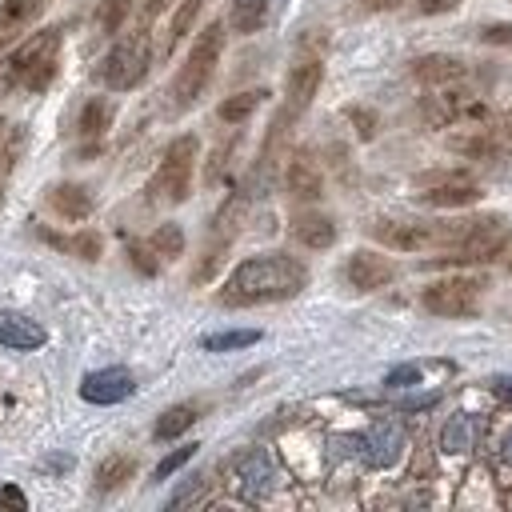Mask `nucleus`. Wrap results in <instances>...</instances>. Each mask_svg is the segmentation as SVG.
Returning <instances> with one entry per match:
<instances>
[{"mask_svg":"<svg viewBox=\"0 0 512 512\" xmlns=\"http://www.w3.org/2000/svg\"><path fill=\"white\" fill-rule=\"evenodd\" d=\"M284 192H288L292 200H304V204L320 200L324 176H320V164H316L308 152H296V156L288 160V168H284Z\"/></svg>","mask_w":512,"mask_h":512,"instance_id":"obj_14","label":"nucleus"},{"mask_svg":"<svg viewBox=\"0 0 512 512\" xmlns=\"http://www.w3.org/2000/svg\"><path fill=\"white\" fill-rule=\"evenodd\" d=\"M52 76H56V56H48V60H40V64H32L24 76H20V84L28 88V92H44L48 84H52Z\"/></svg>","mask_w":512,"mask_h":512,"instance_id":"obj_35","label":"nucleus"},{"mask_svg":"<svg viewBox=\"0 0 512 512\" xmlns=\"http://www.w3.org/2000/svg\"><path fill=\"white\" fill-rule=\"evenodd\" d=\"M344 116L352 120V128H356V136H360V140H372V136H376V128H380V116H376L372 108L352 104V108H344Z\"/></svg>","mask_w":512,"mask_h":512,"instance_id":"obj_36","label":"nucleus"},{"mask_svg":"<svg viewBox=\"0 0 512 512\" xmlns=\"http://www.w3.org/2000/svg\"><path fill=\"white\" fill-rule=\"evenodd\" d=\"M124 256H128V264H132L140 276H156V272H160V256H156L148 244H140V240H132V244L124 248Z\"/></svg>","mask_w":512,"mask_h":512,"instance_id":"obj_34","label":"nucleus"},{"mask_svg":"<svg viewBox=\"0 0 512 512\" xmlns=\"http://www.w3.org/2000/svg\"><path fill=\"white\" fill-rule=\"evenodd\" d=\"M140 8V0H104L100 4V12H96V28L104 32V36H116L124 24H128V16Z\"/></svg>","mask_w":512,"mask_h":512,"instance_id":"obj_30","label":"nucleus"},{"mask_svg":"<svg viewBox=\"0 0 512 512\" xmlns=\"http://www.w3.org/2000/svg\"><path fill=\"white\" fill-rule=\"evenodd\" d=\"M504 264H508V272H512V248H508V256H504Z\"/></svg>","mask_w":512,"mask_h":512,"instance_id":"obj_48","label":"nucleus"},{"mask_svg":"<svg viewBox=\"0 0 512 512\" xmlns=\"http://www.w3.org/2000/svg\"><path fill=\"white\" fill-rule=\"evenodd\" d=\"M0 504H4V508H8V504H12V508H28L24 492H20V488H12V484H8V488H0Z\"/></svg>","mask_w":512,"mask_h":512,"instance_id":"obj_43","label":"nucleus"},{"mask_svg":"<svg viewBox=\"0 0 512 512\" xmlns=\"http://www.w3.org/2000/svg\"><path fill=\"white\" fill-rule=\"evenodd\" d=\"M392 276H396V264L388 256H380V252H368V248L352 252L348 264H344V280L356 292H380V288L392 284Z\"/></svg>","mask_w":512,"mask_h":512,"instance_id":"obj_11","label":"nucleus"},{"mask_svg":"<svg viewBox=\"0 0 512 512\" xmlns=\"http://www.w3.org/2000/svg\"><path fill=\"white\" fill-rule=\"evenodd\" d=\"M504 460H508V464H512V432H508V436H504Z\"/></svg>","mask_w":512,"mask_h":512,"instance_id":"obj_47","label":"nucleus"},{"mask_svg":"<svg viewBox=\"0 0 512 512\" xmlns=\"http://www.w3.org/2000/svg\"><path fill=\"white\" fill-rule=\"evenodd\" d=\"M168 4H172V0H140V24H152Z\"/></svg>","mask_w":512,"mask_h":512,"instance_id":"obj_42","label":"nucleus"},{"mask_svg":"<svg viewBox=\"0 0 512 512\" xmlns=\"http://www.w3.org/2000/svg\"><path fill=\"white\" fill-rule=\"evenodd\" d=\"M192 424H196V404H172V408H164L160 420L152 424V436H156V440H176V436H184Z\"/></svg>","mask_w":512,"mask_h":512,"instance_id":"obj_21","label":"nucleus"},{"mask_svg":"<svg viewBox=\"0 0 512 512\" xmlns=\"http://www.w3.org/2000/svg\"><path fill=\"white\" fill-rule=\"evenodd\" d=\"M360 4H364V8H376V12H380V8H396L400 0H360Z\"/></svg>","mask_w":512,"mask_h":512,"instance_id":"obj_46","label":"nucleus"},{"mask_svg":"<svg viewBox=\"0 0 512 512\" xmlns=\"http://www.w3.org/2000/svg\"><path fill=\"white\" fill-rule=\"evenodd\" d=\"M360 448H364V460H368L372 468H388V464L400 456V448H404V432H400V424L384 420V424H376V428L360 440Z\"/></svg>","mask_w":512,"mask_h":512,"instance_id":"obj_16","label":"nucleus"},{"mask_svg":"<svg viewBox=\"0 0 512 512\" xmlns=\"http://www.w3.org/2000/svg\"><path fill=\"white\" fill-rule=\"evenodd\" d=\"M492 388H496L500 396H512V376H496V380H492Z\"/></svg>","mask_w":512,"mask_h":512,"instance_id":"obj_45","label":"nucleus"},{"mask_svg":"<svg viewBox=\"0 0 512 512\" xmlns=\"http://www.w3.org/2000/svg\"><path fill=\"white\" fill-rule=\"evenodd\" d=\"M440 444H444V452H468V448L476 444V420H472L468 412H456V416L444 424Z\"/></svg>","mask_w":512,"mask_h":512,"instance_id":"obj_28","label":"nucleus"},{"mask_svg":"<svg viewBox=\"0 0 512 512\" xmlns=\"http://www.w3.org/2000/svg\"><path fill=\"white\" fill-rule=\"evenodd\" d=\"M220 52H224V20H212L192 40V52H188V60L180 64V72L172 80V104L176 108H188V104L200 100V92L208 88V80L220 64Z\"/></svg>","mask_w":512,"mask_h":512,"instance_id":"obj_3","label":"nucleus"},{"mask_svg":"<svg viewBox=\"0 0 512 512\" xmlns=\"http://www.w3.org/2000/svg\"><path fill=\"white\" fill-rule=\"evenodd\" d=\"M244 192L240 196H228L224 200V208L216 212V220H212V240H208V248H204V260L196 264V272H192V280L196 284H204V280H212V272L220 268V260H224V252L232 248V240H236V232H240V220H244Z\"/></svg>","mask_w":512,"mask_h":512,"instance_id":"obj_8","label":"nucleus"},{"mask_svg":"<svg viewBox=\"0 0 512 512\" xmlns=\"http://www.w3.org/2000/svg\"><path fill=\"white\" fill-rule=\"evenodd\" d=\"M480 40H484V44L512 48V24H488V28H480Z\"/></svg>","mask_w":512,"mask_h":512,"instance_id":"obj_40","label":"nucleus"},{"mask_svg":"<svg viewBox=\"0 0 512 512\" xmlns=\"http://www.w3.org/2000/svg\"><path fill=\"white\" fill-rule=\"evenodd\" d=\"M448 148L460 152V156H468V160H496L500 156V144L488 132H480V128H472L468 136H452Z\"/></svg>","mask_w":512,"mask_h":512,"instance_id":"obj_27","label":"nucleus"},{"mask_svg":"<svg viewBox=\"0 0 512 512\" xmlns=\"http://www.w3.org/2000/svg\"><path fill=\"white\" fill-rule=\"evenodd\" d=\"M192 452H196V444H184V448H176V452H168L160 464H156V472H152V480H168L176 468H184L188 460H192Z\"/></svg>","mask_w":512,"mask_h":512,"instance_id":"obj_37","label":"nucleus"},{"mask_svg":"<svg viewBox=\"0 0 512 512\" xmlns=\"http://www.w3.org/2000/svg\"><path fill=\"white\" fill-rule=\"evenodd\" d=\"M460 0H416V12L420 16H440V12H452Z\"/></svg>","mask_w":512,"mask_h":512,"instance_id":"obj_41","label":"nucleus"},{"mask_svg":"<svg viewBox=\"0 0 512 512\" xmlns=\"http://www.w3.org/2000/svg\"><path fill=\"white\" fill-rule=\"evenodd\" d=\"M412 76L428 88H452V84L468 80V64L460 56H448V52H428V56L412 60Z\"/></svg>","mask_w":512,"mask_h":512,"instance_id":"obj_13","label":"nucleus"},{"mask_svg":"<svg viewBox=\"0 0 512 512\" xmlns=\"http://www.w3.org/2000/svg\"><path fill=\"white\" fill-rule=\"evenodd\" d=\"M292 236L304 244V248H332L336 244V224H332V216H324V212H300L296 220H292Z\"/></svg>","mask_w":512,"mask_h":512,"instance_id":"obj_19","label":"nucleus"},{"mask_svg":"<svg viewBox=\"0 0 512 512\" xmlns=\"http://www.w3.org/2000/svg\"><path fill=\"white\" fill-rule=\"evenodd\" d=\"M4 128H8V124H4V120H0V136H4Z\"/></svg>","mask_w":512,"mask_h":512,"instance_id":"obj_49","label":"nucleus"},{"mask_svg":"<svg viewBox=\"0 0 512 512\" xmlns=\"http://www.w3.org/2000/svg\"><path fill=\"white\" fill-rule=\"evenodd\" d=\"M112 124V104L104 100V96H92L84 108H80V120H76V132L88 140V144H96L100 136H104V128Z\"/></svg>","mask_w":512,"mask_h":512,"instance_id":"obj_20","label":"nucleus"},{"mask_svg":"<svg viewBox=\"0 0 512 512\" xmlns=\"http://www.w3.org/2000/svg\"><path fill=\"white\" fill-rule=\"evenodd\" d=\"M308 284V268L288 256V252H268V256H248L232 268L216 300L224 308H252V304H272V300H292Z\"/></svg>","mask_w":512,"mask_h":512,"instance_id":"obj_1","label":"nucleus"},{"mask_svg":"<svg viewBox=\"0 0 512 512\" xmlns=\"http://www.w3.org/2000/svg\"><path fill=\"white\" fill-rule=\"evenodd\" d=\"M196 152H200V140H196L192 132L176 136V140L164 148V160H160V168H156L152 180H148V200H152V204H184V200H188Z\"/></svg>","mask_w":512,"mask_h":512,"instance_id":"obj_5","label":"nucleus"},{"mask_svg":"<svg viewBox=\"0 0 512 512\" xmlns=\"http://www.w3.org/2000/svg\"><path fill=\"white\" fill-rule=\"evenodd\" d=\"M372 236L392 252H424L436 248V224L432 220H376Z\"/></svg>","mask_w":512,"mask_h":512,"instance_id":"obj_9","label":"nucleus"},{"mask_svg":"<svg viewBox=\"0 0 512 512\" xmlns=\"http://www.w3.org/2000/svg\"><path fill=\"white\" fill-rule=\"evenodd\" d=\"M48 340V332L24 316V312H0V348H12V352H32Z\"/></svg>","mask_w":512,"mask_h":512,"instance_id":"obj_15","label":"nucleus"},{"mask_svg":"<svg viewBox=\"0 0 512 512\" xmlns=\"http://www.w3.org/2000/svg\"><path fill=\"white\" fill-rule=\"evenodd\" d=\"M200 8H204V0H180V8L172 12V24H168V36H164V44H160V56H168L188 32H192V24H196V16H200Z\"/></svg>","mask_w":512,"mask_h":512,"instance_id":"obj_25","label":"nucleus"},{"mask_svg":"<svg viewBox=\"0 0 512 512\" xmlns=\"http://www.w3.org/2000/svg\"><path fill=\"white\" fill-rule=\"evenodd\" d=\"M56 48H60V28H48V32H40V36H32V40H28L12 60H8L4 80H8V84H20V76H24L32 64H40V60L56 56Z\"/></svg>","mask_w":512,"mask_h":512,"instance_id":"obj_17","label":"nucleus"},{"mask_svg":"<svg viewBox=\"0 0 512 512\" xmlns=\"http://www.w3.org/2000/svg\"><path fill=\"white\" fill-rule=\"evenodd\" d=\"M132 392H136V380H132V372L120 368V364L96 368V372H88V376L80 380V396H84L88 404H120V400H128Z\"/></svg>","mask_w":512,"mask_h":512,"instance_id":"obj_12","label":"nucleus"},{"mask_svg":"<svg viewBox=\"0 0 512 512\" xmlns=\"http://www.w3.org/2000/svg\"><path fill=\"white\" fill-rule=\"evenodd\" d=\"M268 92L264 88H248V92H236V96H224L220 100V108H216V116L224 120V124H244L256 108H260V100H264Z\"/></svg>","mask_w":512,"mask_h":512,"instance_id":"obj_24","label":"nucleus"},{"mask_svg":"<svg viewBox=\"0 0 512 512\" xmlns=\"http://www.w3.org/2000/svg\"><path fill=\"white\" fill-rule=\"evenodd\" d=\"M48 208L60 220H84V216H92V192L84 184H52L48 188Z\"/></svg>","mask_w":512,"mask_h":512,"instance_id":"obj_18","label":"nucleus"},{"mask_svg":"<svg viewBox=\"0 0 512 512\" xmlns=\"http://www.w3.org/2000/svg\"><path fill=\"white\" fill-rule=\"evenodd\" d=\"M240 480L248 484V492H260L268 484V460H264V452H252V456L240 460Z\"/></svg>","mask_w":512,"mask_h":512,"instance_id":"obj_33","label":"nucleus"},{"mask_svg":"<svg viewBox=\"0 0 512 512\" xmlns=\"http://www.w3.org/2000/svg\"><path fill=\"white\" fill-rule=\"evenodd\" d=\"M500 132H504V140L512 144V108H504V112H500Z\"/></svg>","mask_w":512,"mask_h":512,"instance_id":"obj_44","label":"nucleus"},{"mask_svg":"<svg viewBox=\"0 0 512 512\" xmlns=\"http://www.w3.org/2000/svg\"><path fill=\"white\" fill-rule=\"evenodd\" d=\"M148 64H152V32L148 24H140L108 48V56L96 68V80L112 92H128L148 76Z\"/></svg>","mask_w":512,"mask_h":512,"instance_id":"obj_4","label":"nucleus"},{"mask_svg":"<svg viewBox=\"0 0 512 512\" xmlns=\"http://www.w3.org/2000/svg\"><path fill=\"white\" fill-rule=\"evenodd\" d=\"M480 292H484L480 276H444V280H432L420 292V304L432 316L460 320V316H476L480 312Z\"/></svg>","mask_w":512,"mask_h":512,"instance_id":"obj_6","label":"nucleus"},{"mask_svg":"<svg viewBox=\"0 0 512 512\" xmlns=\"http://www.w3.org/2000/svg\"><path fill=\"white\" fill-rule=\"evenodd\" d=\"M412 184L420 188L416 192L420 204H432V208H464V204L480 200V184L460 168H452V172H420Z\"/></svg>","mask_w":512,"mask_h":512,"instance_id":"obj_7","label":"nucleus"},{"mask_svg":"<svg viewBox=\"0 0 512 512\" xmlns=\"http://www.w3.org/2000/svg\"><path fill=\"white\" fill-rule=\"evenodd\" d=\"M48 0H0V32H16L24 24H32L40 12H44Z\"/></svg>","mask_w":512,"mask_h":512,"instance_id":"obj_26","label":"nucleus"},{"mask_svg":"<svg viewBox=\"0 0 512 512\" xmlns=\"http://www.w3.org/2000/svg\"><path fill=\"white\" fill-rule=\"evenodd\" d=\"M232 148H236V136L212 152V160H208V172H204V180H208V184H216V180H220V172L228 168V156H232Z\"/></svg>","mask_w":512,"mask_h":512,"instance_id":"obj_38","label":"nucleus"},{"mask_svg":"<svg viewBox=\"0 0 512 512\" xmlns=\"http://www.w3.org/2000/svg\"><path fill=\"white\" fill-rule=\"evenodd\" d=\"M132 476H136V460L124 456V452H116V456H108V460L96 468V492H116V488H124Z\"/></svg>","mask_w":512,"mask_h":512,"instance_id":"obj_22","label":"nucleus"},{"mask_svg":"<svg viewBox=\"0 0 512 512\" xmlns=\"http://www.w3.org/2000/svg\"><path fill=\"white\" fill-rule=\"evenodd\" d=\"M260 340V328H236V332H212L200 340L204 352H232V348H248Z\"/></svg>","mask_w":512,"mask_h":512,"instance_id":"obj_31","label":"nucleus"},{"mask_svg":"<svg viewBox=\"0 0 512 512\" xmlns=\"http://www.w3.org/2000/svg\"><path fill=\"white\" fill-rule=\"evenodd\" d=\"M268 4H272V0H232V4H228V24H232V32L252 36V32L264 24Z\"/></svg>","mask_w":512,"mask_h":512,"instance_id":"obj_23","label":"nucleus"},{"mask_svg":"<svg viewBox=\"0 0 512 512\" xmlns=\"http://www.w3.org/2000/svg\"><path fill=\"white\" fill-rule=\"evenodd\" d=\"M148 248L160 256V260H180L184 256V228L180 224H160L152 236H148Z\"/></svg>","mask_w":512,"mask_h":512,"instance_id":"obj_29","label":"nucleus"},{"mask_svg":"<svg viewBox=\"0 0 512 512\" xmlns=\"http://www.w3.org/2000/svg\"><path fill=\"white\" fill-rule=\"evenodd\" d=\"M64 252H72V256H80V260H100V252H104V240H100V232H92V228H84V232H76V236H68V244H64Z\"/></svg>","mask_w":512,"mask_h":512,"instance_id":"obj_32","label":"nucleus"},{"mask_svg":"<svg viewBox=\"0 0 512 512\" xmlns=\"http://www.w3.org/2000/svg\"><path fill=\"white\" fill-rule=\"evenodd\" d=\"M508 240H512V228L496 212L436 224V248H444L440 260H452V264H488L508 252Z\"/></svg>","mask_w":512,"mask_h":512,"instance_id":"obj_2","label":"nucleus"},{"mask_svg":"<svg viewBox=\"0 0 512 512\" xmlns=\"http://www.w3.org/2000/svg\"><path fill=\"white\" fill-rule=\"evenodd\" d=\"M0 200H4V192H0Z\"/></svg>","mask_w":512,"mask_h":512,"instance_id":"obj_50","label":"nucleus"},{"mask_svg":"<svg viewBox=\"0 0 512 512\" xmlns=\"http://www.w3.org/2000/svg\"><path fill=\"white\" fill-rule=\"evenodd\" d=\"M320 80H324V64L316 56H300L288 68V80H284V112L300 116L312 104V96L320 92Z\"/></svg>","mask_w":512,"mask_h":512,"instance_id":"obj_10","label":"nucleus"},{"mask_svg":"<svg viewBox=\"0 0 512 512\" xmlns=\"http://www.w3.org/2000/svg\"><path fill=\"white\" fill-rule=\"evenodd\" d=\"M416 380H420V364H400V368H392L384 376L388 388H404V384H416Z\"/></svg>","mask_w":512,"mask_h":512,"instance_id":"obj_39","label":"nucleus"}]
</instances>
